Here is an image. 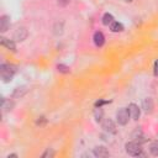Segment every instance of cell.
<instances>
[{
	"label": "cell",
	"mask_w": 158,
	"mask_h": 158,
	"mask_svg": "<svg viewBox=\"0 0 158 158\" xmlns=\"http://www.w3.org/2000/svg\"><path fill=\"white\" fill-rule=\"evenodd\" d=\"M142 107H143V110L147 114H151L152 110H153V101H152V99L151 98H146L143 100V102H142Z\"/></svg>",
	"instance_id": "8fae6325"
},
{
	"label": "cell",
	"mask_w": 158,
	"mask_h": 158,
	"mask_svg": "<svg viewBox=\"0 0 158 158\" xmlns=\"http://www.w3.org/2000/svg\"><path fill=\"white\" fill-rule=\"evenodd\" d=\"M15 72H16V69L11 64H1V67H0V75L5 83H7L12 79Z\"/></svg>",
	"instance_id": "6da1fadb"
},
{
	"label": "cell",
	"mask_w": 158,
	"mask_h": 158,
	"mask_svg": "<svg viewBox=\"0 0 158 158\" xmlns=\"http://www.w3.org/2000/svg\"><path fill=\"white\" fill-rule=\"evenodd\" d=\"M110 30L112 32H121L123 31V25L121 22H117V21H114L111 25H110Z\"/></svg>",
	"instance_id": "7c38bea8"
},
{
	"label": "cell",
	"mask_w": 158,
	"mask_h": 158,
	"mask_svg": "<svg viewBox=\"0 0 158 158\" xmlns=\"http://www.w3.org/2000/svg\"><path fill=\"white\" fill-rule=\"evenodd\" d=\"M94 117H95V120L98 122L101 121L102 117H104V110L101 107H95V110H94Z\"/></svg>",
	"instance_id": "5bb4252c"
},
{
	"label": "cell",
	"mask_w": 158,
	"mask_h": 158,
	"mask_svg": "<svg viewBox=\"0 0 158 158\" xmlns=\"http://www.w3.org/2000/svg\"><path fill=\"white\" fill-rule=\"evenodd\" d=\"M125 1H127V2H131V1H133V0H125Z\"/></svg>",
	"instance_id": "44dd1931"
},
{
	"label": "cell",
	"mask_w": 158,
	"mask_h": 158,
	"mask_svg": "<svg viewBox=\"0 0 158 158\" xmlns=\"http://www.w3.org/2000/svg\"><path fill=\"white\" fill-rule=\"evenodd\" d=\"M10 27V19L7 15H2L0 17V31L1 32H6Z\"/></svg>",
	"instance_id": "30bf717a"
},
{
	"label": "cell",
	"mask_w": 158,
	"mask_h": 158,
	"mask_svg": "<svg viewBox=\"0 0 158 158\" xmlns=\"http://www.w3.org/2000/svg\"><path fill=\"white\" fill-rule=\"evenodd\" d=\"M57 70H58L59 73L68 74V73L70 72V68H69L68 65H65V64H58V65H57Z\"/></svg>",
	"instance_id": "2e32d148"
},
{
	"label": "cell",
	"mask_w": 158,
	"mask_h": 158,
	"mask_svg": "<svg viewBox=\"0 0 158 158\" xmlns=\"http://www.w3.org/2000/svg\"><path fill=\"white\" fill-rule=\"evenodd\" d=\"M93 40H94V43H95L96 47H102L104 43H105V36H104V33L100 32V31H96V32L94 33Z\"/></svg>",
	"instance_id": "ba28073f"
},
{
	"label": "cell",
	"mask_w": 158,
	"mask_h": 158,
	"mask_svg": "<svg viewBox=\"0 0 158 158\" xmlns=\"http://www.w3.org/2000/svg\"><path fill=\"white\" fill-rule=\"evenodd\" d=\"M0 43H1V46H2V47L7 48L9 51H12V52H15V51H16V44H15V42H14L12 40H10V38L1 37V38H0Z\"/></svg>",
	"instance_id": "8992f818"
},
{
	"label": "cell",
	"mask_w": 158,
	"mask_h": 158,
	"mask_svg": "<svg viewBox=\"0 0 158 158\" xmlns=\"http://www.w3.org/2000/svg\"><path fill=\"white\" fill-rule=\"evenodd\" d=\"M26 37H27V30L25 27H19L14 33V38L16 41H23Z\"/></svg>",
	"instance_id": "9c48e42d"
},
{
	"label": "cell",
	"mask_w": 158,
	"mask_h": 158,
	"mask_svg": "<svg viewBox=\"0 0 158 158\" xmlns=\"http://www.w3.org/2000/svg\"><path fill=\"white\" fill-rule=\"evenodd\" d=\"M127 109H128V112H130V117H131L132 120L137 121V120L139 118V114H141V110H139L138 105H136L135 102H131Z\"/></svg>",
	"instance_id": "5b68a950"
},
{
	"label": "cell",
	"mask_w": 158,
	"mask_h": 158,
	"mask_svg": "<svg viewBox=\"0 0 158 158\" xmlns=\"http://www.w3.org/2000/svg\"><path fill=\"white\" fill-rule=\"evenodd\" d=\"M47 122V120L42 116V117H38V120H37V125H44Z\"/></svg>",
	"instance_id": "d6986e66"
},
{
	"label": "cell",
	"mask_w": 158,
	"mask_h": 158,
	"mask_svg": "<svg viewBox=\"0 0 158 158\" xmlns=\"http://www.w3.org/2000/svg\"><path fill=\"white\" fill-rule=\"evenodd\" d=\"M93 153H94V156L98 157V158H104V157H107V156H109V151H107V148L104 147V146H96V147L94 148Z\"/></svg>",
	"instance_id": "52a82bcc"
},
{
	"label": "cell",
	"mask_w": 158,
	"mask_h": 158,
	"mask_svg": "<svg viewBox=\"0 0 158 158\" xmlns=\"http://www.w3.org/2000/svg\"><path fill=\"white\" fill-rule=\"evenodd\" d=\"M149 152L153 156H158V141H153L149 144Z\"/></svg>",
	"instance_id": "9a60e30c"
},
{
	"label": "cell",
	"mask_w": 158,
	"mask_h": 158,
	"mask_svg": "<svg viewBox=\"0 0 158 158\" xmlns=\"http://www.w3.org/2000/svg\"><path fill=\"white\" fill-rule=\"evenodd\" d=\"M153 73L154 75H158V59L154 62V67H153Z\"/></svg>",
	"instance_id": "ffe728a7"
},
{
	"label": "cell",
	"mask_w": 158,
	"mask_h": 158,
	"mask_svg": "<svg viewBox=\"0 0 158 158\" xmlns=\"http://www.w3.org/2000/svg\"><path fill=\"white\" fill-rule=\"evenodd\" d=\"M101 22H102V25H105V26H109V25H111L112 22H114V16L111 15V14H105L104 16H102V20H101Z\"/></svg>",
	"instance_id": "4fadbf2b"
},
{
	"label": "cell",
	"mask_w": 158,
	"mask_h": 158,
	"mask_svg": "<svg viewBox=\"0 0 158 158\" xmlns=\"http://www.w3.org/2000/svg\"><path fill=\"white\" fill-rule=\"evenodd\" d=\"M53 156H54V152H53V151H49V149H47V151L42 154L43 158H46V157H53Z\"/></svg>",
	"instance_id": "ac0fdd59"
},
{
	"label": "cell",
	"mask_w": 158,
	"mask_h": 158,
	"mask_svg": "<svg viewBox=\"0 0 158 158\" xmlns=\"http://www.w3.org/2000/svg\"><path fill=\"white\" fill-rule=\"evenodd\" d=\"M130 118V112L127 107H121L118 109V111L116 112V121L118 122V125H126L128 122Z\"/></svg>",
	"instance_id": "3957f363"
},
{
	"label": "cell",
	"mask_w": 158,
	"mask_h": 158,
	"mask_svg": "<svg viewBox=\"0 0 158 158\" xmlns=\"http://www.w3.org/2000/svg\"><path fill=\"white\" fill-rule=\"evenodd\" d=\"M125 148H126L127 154L133 156V157L141 156V153H142V144H141L139 142H137V141L127 142V143L125 144Z\"/></svg>",
	"instance_id": "7a4b0ae2"
},
{
	"label": "cell",
	"mask_w": 158,
	"mask_h": 158,
	"mask_svg": "<svg viewBox=\"0 0 158 158\" xmlns=\"http://www.w3.org/2000/svg\"><path fill=\"white\" fill-rule=\"evenodd\" d=\"M111 102V100H98L96 102H95V107H101L102 105H106V104H110Z\"/></svg>",
	"instance_id": "e0dca14e"
},
{
	"label": "cell",
	"mask_w": 158,
	"mask_h": 158,
	"mask_svg": "<svg viewBox=\"0 0 158 158\" xmlns=\"http://www.w3.org/2000/svg\"><path fill=\"white\" fill-rule=\"evenodd\" d=\"M101 127L104 128L105 132L116 133V126H115V123H114V121H112L111 118H105V120H102Z\"/></svg>",
	"instance_id": "277c9868"
}]
</instances>
